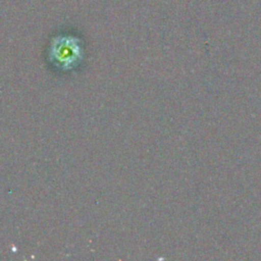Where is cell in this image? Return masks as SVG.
Here are the masks:
<instances>
[{"label":"cell","mask_w":261,"mask_h":261,"mask_svg":"<svg viewBox=\"0 0 261 261\" xmlns=\"http://www.w3.org/2000/svg\"><path fill=\"white\" fill-rule=\"evenodd\" d=\"M80 56V48L74 40L62 38L55 42L51 50V58L55 64L62 68H69Z\"/></svg>","instance_id":"6da1fadb"}]
</instances>
